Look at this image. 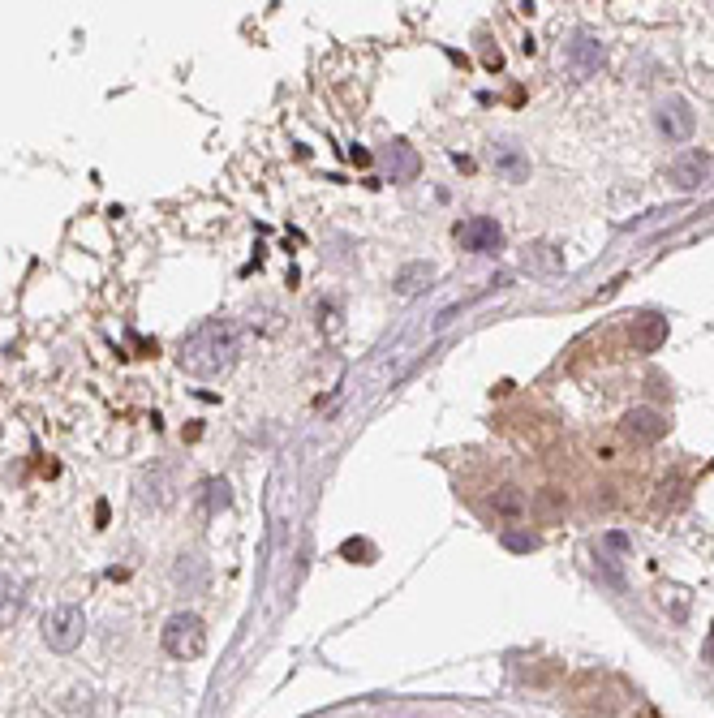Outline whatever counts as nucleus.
<instances>
[{"label": "nucleus", "mask_w": 714, "mask_h": 718, "mask_svg": "<svg viewBox=\"0 0 714 718\" xmlns=\"http://www.w3.org/2000/svg\"><path fill=\"white\" fill-rule=\"evenodd\" d=\"M345 555H349V559H353V555H366V564H370L375 547H370V542H345Z\"/></svg>", "instance_id": "obj_21"}, {"label": "nucleus", "mask_w": 714, "mask_h": 718, "mask_svg": "<svg viewBox=\"0 0 714 718\" xmlns=\"http://www.w3.org/2000/svg\"><path fill=\"white\" fill-rule=\"evenodd\" d=\"M706 658H710V663H714V637L706 641Z\"/></svg>", "instance_id": "obj_23"}, {"label": "nucleus", "mask_w": 714, "mask_h": 718, "mask_svg": "<svg viewBox=\"0 0 714 718\" xmlns=\"http://www.w3.org/2000/svg\"><path fill=\"white\" fill-rule=\"evenodd\" d=\"M22 577H13L9 568H0V624H13L22 611Z\"/></svg>", "instance_id": "obj_14"}, {"label": "nucleus", "mask_w": 714, "mask_h": 718, "mask_svg": "<svg viewBox=\"0 0 714 718\" xmlns=\"http://www.w3.org/2000/svg\"><path fill=\"white\" fill-rule=\"evenodd\" d=\"M654 121H659L663 138H671V142H684V138H693V129H697V117H693L689 99H680V95H667L663 104L654 108Z\"/></svg>", "instance_id": "obj_6"}, {"label": "nucleus", "mask_w": 714, "mask_h": 718, "mask_svg": "<svg viewBox=\"0 0 714 718\" xmlns=\"http://www.w3.org/2000/svg\"><path fill=\"white\" fill-rule=\"evenodd\" d=\"M160 645H164L168 658H198L207 650V624L198 620L194 611H177L173 620L164 624Z\"/></svg>", "instance_id": "obj_2"}, {"label": "nucleus", "mask_w": 714, "mask_h": 718, "mask_svg": "<svg viewBox=\"0 0 714 718\" xmlns=\"http://www.w3.org/2000/svg\"><path fill=\"white\" fill-rule=\"evenodd\" d=\"M525 271H538V276H560L564 271V250L551 246V241H534V246H525Z\"/></svg>", "instance_id": "obj_12"}, {"label": "nucleus", "mask_w": 714, "mask_h": 718, "mask_svg": "<svg viewBox=\"0 0 714 718\" xmlns=\"http://www.w3.org/2000/svg\"><path fill=\"white\" fill-rule=\"evenodd\" d=\"M538 521H560V516L568 512V499H564V491L560 486H547V491H538Z\"/></svg>", "instance_id": "obj_18"}, {"label": "nucleus", "mask_w": 714, "mask_h": 718, "mask_svg": "<svg viewBox=\"0 0 714 718\" xmlns=\"http://www.w3.org/2000/svg\"><path fill=\"white\" fill-rule=\"evenodd\" d=\"M138 499L151 508H168L177 499V469L173 465H151L138 478Z\"/></svg>", "instance_id": "obj_7"}, {"label": "nucleus", "mask_w": 714, "mask_h": 718, "mask_svg": "<svg viewBox=\"0 0 714 718\" xmlns=\"http://www.w3.org/2000/svg\"><path fill=\"white\" fill-rule=\"evenodd\" d=\"M650 392H654V396H667V379H663V375H650Z\"/></svg>", "instance_id": "obj_22"}, {"label": "nucleus", "mask_w": 714, "mask_h": 718, "mask_svg": "<svg viewBox=\"0 0 714 718\" xmlns=\"http://www.w3.org/2000/svg\"><path fill=\"white\" fill-rule=\"evenodd\" d=\"M491 155H495V168L504 172L508 181H525V177H530V160H525V155L512 147V142H499Z\"/></svg>", "instance_id": "obj_16"}, {"label": "nucleus", "mask_w": 714, "mask_h": 718, "mask_svg": "<svg viewBox=\"0 0 714 718\" xmlns=\"http://www.w3.org/2000/svg\"><path fill=\"white\" fill-rule=\"evenodd\" d=\"M228 504H233V491H228V482H224V478H207L203 486H198V508H203L207 516L224 512Z\"/></svg>", "instance_id": "obj_17"}, {"label": "nucleus", "mask_w": 714, "mask_h": 718, "mask_svg": "<svg viewBox=\"0 0 714 718\" xmlns=\"http://www.w3.org/2000/svg\"><path fill=\"white\" fill-rule=\"evenodd\" d=\"M431 280H435V263H405L401 271H396L392 289L401 293V297H418V293H422Z\"/></svg>", "instance_id": "obj_13"}, {"label": "nucleus", "mask_w": 714, "mask_h": 718, "mask_svg": "<svg viewBox=\"0 0 714 718\" xmlns=\"http://www.w3.org/2000/svg\"><path fill=\"white\" fill-rule=\"evenodd\" d=\"M491 508L504 516V521H521V516L530 512V499H525L521 486H499V491L491 495Z\"/></svg>", "instance_id": "obj_15"}, {"label": "nucleus", "mask_w": 714, "mask_h": 718, "mask_svg": "<svg viewBox=\"0 0 714 718\" xmlns=\"http://www.w3.org/2000/svg\"><path fill=\"white\" fill-rule=\"evenodd\" d=\"M177 585H185V590H203V585H207L203 559H198V555H181V564H177Z\"/></svg>", "instance_id": "obj_19"}, {"label": "nucleus", "mask_w": 714, "mask_h": 718, "mask_svg": "<svg viewBox=\"0 0 714 718\" xmlns=\"http://www.w3.org/2000/svg\"><path fill=\"white\" fill-rule=\"evenodd\" d=\"M667 418L659 409H650V405H641V409H628L624 413V435H633V439H641V443H659L663 435H667Z\"/></svg>", "instance_id": "obj_10"}, {"label": "nucleus", "mask_w": 714, "mask_h": 718, "mask_svg": "<svg viewBox=\"0 0 714 718\" xmlns=\"http://www.w3.org/2000/svg\"><path fill=\"white\" fill-rule=\"evenodd\" d=\"M237 349H241L237 327L228 319H207L203 327H194V332L181 340L177 366L194 379H220L224 370L237 362Z\"/></svg>", "instance_id": "obj_1"}, {"label": "nucleus", "mask_w": 714, "mask_h": 718, "mask_svg": "<svg viewBox=\"0 0 714 718\" xmlns=\"http://www.w3.org/2000/svg\"><path fill=\"white\" fill-rule=\"evenodd\" d=\"M628 340H633L637 353H659L667 340V319L663 314H637L633 327H628Z\"/></svg>", "instance_id": "obj_11"}, {"label": "nucleus", "mask_w": 714, "mask_h": 718, "mask_svg": "<svg viewBox=\"0 0 714 718\" xmlns=\"http://www.w3.org/2000/svg\"><path fill=\"white\" fill-rule=\"evenodd\" d=\"M82 637H87V615L74 602H65V607H52L44 615V645L56 654H74Z\"/></svg>", "instance_id": "obj_3"}, {"label": "nucleus", "mask_w": 714, "mask_h": 718, "mask_svg": "<svg viewBox=\"0 0 714 718\" xmlns=\"http://www.w3.org/2000/svg\"><path fill=\"white\" fill-rule=\"evenodd\" d=\"M603 61H607V48H603V39L590 35V31L573 35V43L564 48V65L573 78H594L598 69H603Z\"/></svg>", "instance_id": "obj_5"}, {"label": "nucleus", "mask_w": 714, "mask_h": 718, "mask_svg": "<svg viewBox=\"0 0 714 718\" xmlns=\"http://www.w3.org/2000/svg\"><path fill=\"white\" fill-rule=\"evenodd\" d=\"M504 547H508V551H538V538H534V534H517V529H508V534H504Z\"/></svg>", "instance_id": "obj_20"}, {"label": "nucleus", "mask_w": 714, "mask_h": 718, "mask_svg": "<svg viewBox=\"0 0 714 718\" xmlns=\"http://www.w3.org/2000/svg\"><path fill=\"white\" fill-rule=\"evenodd\" d=\"M379 160H383V168H388V177L392 181H413L422 172V155L409 147L405 138H392L388 147L379 151Z\"/></svg>", "instance_id": "obj_8"}, {"label": "nucleus", "mask_w": 714, "mask_h": 718, "mask_svg": "<svg viewBox=\"0 0 714 718\" xmlns=\"http://www.w3.org/2000/svg\"><path fill=\"white\" fill-rule=\"evenodd\" d=\"M452 237H456V246L469 250V254H499L504 250V228H499V220H491V215H469V220H461L452 228Z\"/></svg>", "instance_id": "obj_4"}, {"label": "nucleus", "mask_w": 714, "mask_h": 718, "mask_svg": "<svg viewBox=\"0 0 714 718\" xmlns=\"http://www.w3.org/2000/svg\"><path fill=\"white\" fill-rule=\"evenodd\" d=\"M671 185L676 190H697L706 177H710V155L706 151H680L676 160H671Z\"/></svg>", "instance_id": "obj_9"}]
</instances>
